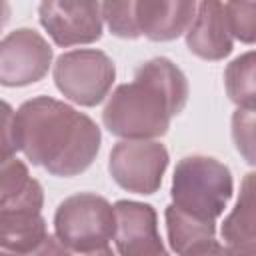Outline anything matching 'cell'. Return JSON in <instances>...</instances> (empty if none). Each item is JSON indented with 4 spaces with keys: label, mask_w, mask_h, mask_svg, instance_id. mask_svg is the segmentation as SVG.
<instances>
[{
    "label": "cell",
    "mask_w": 256,
    "mask_h": 256,
    "mask_svg": "<svg viewBox=\"0 0 256 256\" xmlns=\"http://www.w3.org/2000/svg\"><path fill=\"white\" fill-rule=\"evenodd\" d=\"M98 124L76 108L50 96H36L12 112L4 102V158L18 150L52 176H78L100 152Z\"/></svg>",
    "instance_id": "6da1fadb"
},
{
    "label": "cell",
    "mask_w": 256,
    "mask_h": 256,
    "mask_svg": "<svg viewBox=\"0 0 256 256\" xmlns=\"http://www.w3.org/2000/svg\"><path fill=\"white\" fill-rule=\"evenodd\" d=\"M188 92V80L172 60L152 58L136 68L132 82L112 92L102 110V124L118 138L164 136L170 120L184 110Z\"/></svg>",
    "instance_id": "7a4b0ae2"
},
{
    "label": "cell",
    "mask_w": 256,
    "mask_h": 256,
    "mask_svg": "<svg viewBox=\"0 0 256 256\" xmlns=\"http://www.w3.org/2000/svg\"><path fill=\"white\" fill-rule=\"evenodd\" d=\"M54 234L66 252L112 254L116 210L104 196L92 192L72 194L54 212Z\"/></svg>",
    "instance_id": "3957f363"
},
{
    "label": "cell",
    "mask_w": 256,
    "mask_h": 256,
    "mask_svg": "<svg viewBox=\"0 0 256 256\" xmlns=\"http://www.w3.org/2000/svg\"><path fill=\"white\" fill-rule=\"evenodd\" d=\"M234 192V180L226 164L212 156L192 154L178 160L172 176V204L180 210L214 220L224 212Z\"/></svg>",
    "instance_id": "277c9868"
},
{
    "label": "cell",
    "mask_w": 256,
    "mask_h": 256,
    "mask_svg": "<svg viewBox=\"0 0 256 256\" xmlns=\"http://www.w3.org/2000/svg\"><path fill=\"white\" fill-rule=\"evenodd\" d=\"M52 78L64 98L90 108L108 96L116 78V66L106 52L80 48L56 58Z\"/></svg>",
    "instance_id": "5b68a950"
},
{
    "label": "cell",
    "mask_w": 256,
    "mask_h": 256,
    "mask_svg": "<svg viewBox=\"0 0 256 256\" xmlns=\"http://www.w3.org/2000/svg\"><path fill=\"white\" fill-rule=\"evenodd\" d=\"M168 150L156 140L124 138L114 144L108 160L112 180L134 194H154L168 168Z\"/></svg>",
    "instance_id": "8992f818"
},
{
    "label": "cell",
    "mask_w": 256,
    "mask_h": 256,
    "mask_svg": "<svg viewBox=\"0 0 256 256\" xmlns=\"http://www.w3.org/2000/svg\"><path fill=\"white\" fill-rule=\"evenodd\" d=\"M38 20L60 48L92 44L102 38L100 0H40Z\"/></svg>",
    "instance_id": "52a82bcc"
},
{
    "label": "cell",
    "mask_w": 256,
    "mask_h": 256,
    "mask_svg": "<svg viewBox=\"0 0 256 256\" xmlns=\"http://www.w3.org/2000/svg\"><path fill=\"white\" fill-rule=\"evenodd\" d=\"M52 48L32 28L8 32L0 44V84L6 88L28 86L42 80L52 64Z\"/></svg>",
    "instance_id": "ba28073f"
},
{
    "label": "cell",
    "mask_w": 256,
    "mask_h": 256,
    "mask_svg": "<svg viewBox=\"0 0 256 256\" xmlns=\"http://www.w3.org/2000/svg\"><path fill=\"white\" fill-rule=\"evenodd\" d=\"M116 210V250L124 256L166 254L158 232V214L150 204L118 200Z\"/></svg>",
    "instance_id": "9c48e42d"
},
{
    "label": "cell",
    "mask_w": 256,
    "mask_h": 256,
    "mask_svg": "<svg viewBox=\"0 0 256 256\" xmlns=\"http://www.w3.org/2000/svg\"><path fill=\"white\" fill-rule=\"evenodd\" d=\"M0 248L16 254L66 252V248L48 234L42 212L36 210H0Z\"/></svg>",
    "instance_id": "30bf717a"
},
{
    "label": "cell",
    "mask_w": 256,
    "mask_h": 256,
    "mask_svg": "<svg viewBox=\"0 0 256 256\" xmlns=\"http://www.w3.org/2000/svg\"><path fill=\"white\" fill-rule=\"evenodd\" d=\"M198 12V0H136L140 34L152 42H170L186 34Z\"/></svg>",
    "instance_id": "8fae6325"
},
{
    "label": "cell",
    "mask_w": 256,
    "mask_h": 256,
    "mask_svg": "<svg viewBox=\"0 0 256 256\" xmlns=\"http://www.w3.org/2000/svg\"><path fill=\"white\" fill-rule=\"evenodd\" d=\"M186 46L202 60H224L232 52L234 42L222 0H200L196 18L186 32Z\"/></svg>",
    "instance_id": "7c38bea8"
},
{
    "label": "cell",
    "mask_w": 256,
    "mask_h": 256,
    "mask_svg": "<svg viewBox=\"0 0 256 256\" xmlns=\"http://www.w3.org/2000/svg\"><path fill=\"white\" fill-rule=\"evenodd\" d=\"M226 252L256 254V172H248L240 182L234 208L220 228Z\"/></svg>",
    "instance_id": "4fadbf2b"
},
{
    "label": "cell",
    "mask_w": 256,
    "mask_h": 256,
    "mask_svg": "<svg viewBox=\"0 0 256 256\" xmlns=\"http://www.w3.org/2000/svg\"><path fill=\"white\" fill-rule=\"evenodd\" d=\"M166 232L172 252L176 254H210L226 252L216 240V222L196 218L176 204H168L164 210Z\"/></svg>",
    "instance_id": "5bb4252c"
},
{
    "label": "cell",
    "mask_w": 256,
    "mask_h": 256,
    "mask_svg": "<svg viewBox=\"0 0 256 256\" xmlns=\"http://www.w3.org/2000/svg\"><path fill=\"white\" fill-rule=\"evenodd\" d=\"M224 88L238 108H256V52H244L226 66Z\"/></svg>",
    "instance_id": "9a60e30c"
},
{
    "label": "cell",
    "mask_w": 256,
    "mask_h": 256,
    "mask_svg": "<svg viewBox=\"0 0 256 256\" xmlns=\"http://www.w3.org/2000/svg\"><path fill=\"white\" fill-rule=\"evenodd\" d=\"M102 16L114 36L124 40L142 36L136 22V0H102Z\"/></svg>",
    "instance_id": "2e32d148"
},
{
    "label": "cell",
    "mask_w": 256,
    "mask_h": 256,
    "mask_svg": "<svg viewBox=\"0 0 256 256\" xmlns=\"http://www.w3.org/2000/svg\"><path fill=\"white\" fill-rule=\"evenodd\" d=\"M224 10L232 38L256 44V0H226Z\"/></svg>",
    "instance_id": "e0dca14e"
},
{
    "label": "cell",
    "mask_w": 256,
    "mask_h": 256,
    "mask_svg": "<svg viewBox=\"0 0 256 256\" xmlns=\"http://www.w3.org/2000/svg\"><path fill=\"white\" fill-rule=\"evenodd\" d=\"M232 140L246 164L256 166V108H236L230 120Z\"/></svg>",
    "instance_id": "ac0fdd59"
}]
</instances>
